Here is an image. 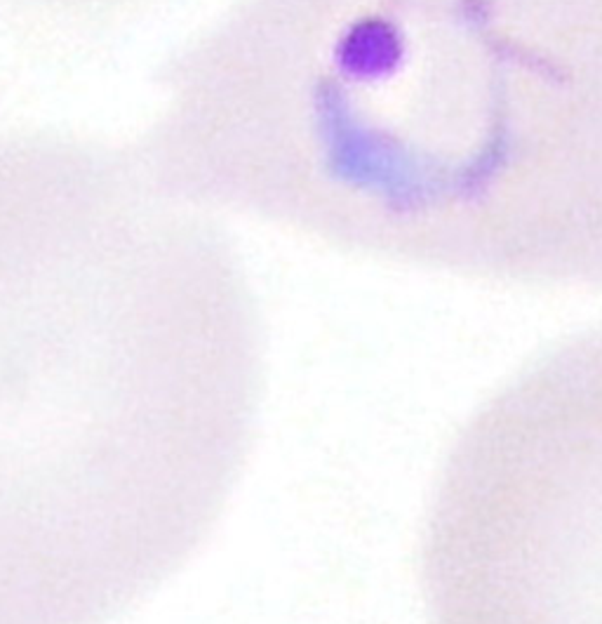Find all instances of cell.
<instances>
[{
    "mask_svg": "<svg viewBox=\"0 0 602 624\" xmlns=\"http://www.w3.org/2000/svg\"><path fill=\"white\" fill-rule=\"evenodd\" d=\"M158 85L132 149L174 198L602 285V0H233Z\"/></svg>",
    "mask_w": 602,
    "mask_h": 624,
    "instance_id": "cell-1",
    "label": "cell"
},
{
    "mask_svg": "<svg viewBox=\"0 0 602 624\" xmlns=\"http://www.w3.org/2000/svg\"><path fill=\"white\" fill-rule=\"evenodd\" d=\"M261 372L231 238L134 149L0 132V624H104L209 533Z\"/></svg>",
    "mask_w": 602,
    "mask_h": 624,
    "instance_id": "cell-2",
    "label": "cell"
},
{
    "mask_svg": "<svg viewBox=\"0 0 602 624\" xmlns=\"http://www.w3.org/2000/svg\"><path fill=\"white\" fill-rule=\"evenodd\" d=\"M430 624H602V330L468 419L421 549Z\"/></svg>",
    "mask_w": 602,
    "mask_h": 624,
    "instance_id": "cell-3",
    "label": "cell"
}]
</instances>
